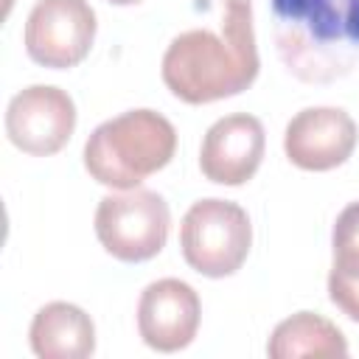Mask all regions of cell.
Segmentation results:
<instances>
[{
	"mask_svg": "<svg viewBox=\"0 0 359 359\" xmlns=\"http://www.w3.org/2000/svg\"><path fill=\"white\" fill-rule=\"evenodd\" d=\"M76 129L73 98L53 84H31L6 107L8 140L34 157H50L67 146Z\"/></svg>",
	"mask_w": 359,
	"mask_h": 359,
	"instance_id": "52a82bcc",
	"label": "cell"
},
{
	"mask_svg": "<svg viewBox=\"0 0 359 359\" xmlns=\"http://www.w3.org/2000/svg\"><path fill=\"white\" fill-rule=\"evenodd\" d=\"M283 67L306 84H331L359 65V0H272Z\"/></svg>",
	"mask_w": 359,
	"mask_h": 359,
	"instance_id": "6da1fadb",
	"label": "cell"
},
{
	"mask_svg": "<svg viewBox=\"0 0 359 359\" xmlns=\"http://www.w3.org/2000/svg\"><path fill=\"white\" fill-rule=\"evenodd\" d=\"M11 3H14V0H6V8H3V14H8V11H11Z\"/></svg>",
	"mask_w": 359,
	"mask_h": 359,
	"instance_id": "2e32d148",
	"label": "cell"
},
{
	"mask_svg": "<svg viewBox=\"0 0 359 359\" xmlns=\"http://www.w3.org/2000/svg\"><path fill=\"white\" fill-rule=\"evenodd\" d=\"M163 81L185 104H210L244 93L258 76L255 34L191 28L171 39L160 65Z\"/></svg>",
	"mask_w": 359,
	"mask_h": 359,
	"instance_id": "7a4b0ae2",
	"label": "cell"
},
{
	"mask_svg": "<svg viewBox=\"0 0 359 359\" xmlns=\"http://www.w3.org/2000/svg\"><path fill=\"white\" fill-rule=\"evenodd\" d=\"M168 227V202L149 188L107 194L95 208V236L101 247L123 264L154 258L165 247Z\"/></svg>",
	"mask_w": 359,
	"mask_h": 359,
	"instance_id": "5b68a950",
	"label": "cell"
},
{
	"mask_svg": "<svg viewBox=\"0 0 359 359\" xmlns=\"http://www.w3.org/2000/svg\"><path fill=\"white\" fill-rule=\"evenodd\" d=\"M252 247V224L241 205L230 199H199L180 224L185 264L205 278H227L241 269Z\"/></svg>",
	"mask_w": 359,
	"mask_h": 359,
	"instance_id": "277c9868",
	"label": "cell"
},
{
	"mask_svg": "<svg viewBox=\"0 0 359 359\" xmlns=\"http://www.w3.org/2000/svg\"><path fill=\"white\" fill-rule=\"evenodd\" d=\"M31 351L39 359H87L95 351V325L73 303H45L31 320Z\"/></svg>",
	"mask_w": 359,
	"mask_h": 359,
	"instance_id": "8fae6325",
	"label": "cell"
},
{
	"mask_svg": "<svg viewBox=\"0 0 359 359\" xmlns=\"http://www.w3.org/2000/svg\"><path fill=\"white\" fill-rule=\"evenodd\" d=\"M199 294L180 278H160L140 292L137 331L151 351L174 353L188 348L199 331Z\"/></svg>",
	"mask_w": 359,
	"mask_h": 359,
	"instance_id": "9c48e42d",
	"label": "cell"
},
{
	"mask_svg": "<svg viewBox=\"0 0 359 359\" xmlns=\"http://www.w3.org/2000/svg\"><path fill=\"white\" fill-rule=\"evenodd\" d=\"M227 14H252V0H222Z\"/></svg>",
	"mask_w": 359,
	"mask_h": 359,
	"instance_id": "5bb4252c",
	"label": "cell"
},
{
	"mask_svg": "<svg viewBox=\"0 0 359 359\" xmlns=\"http://www.w3.org/2000/svg\"><path fill=\"white\" fill-rule=\"evenodd\" d=\"M95 11L87 0H36L22 31L28 56L50 70L84 62L95 39Z\"/></svg>",
	"mask_w": 359,
	"mask_h": 359,
	"instance_id": "8992f818",
	"label": "cell"
},
{
	"mask_svg": "<svg viewBox=\"0 0 359 359\" xmlns=\"http://www.w3.org/2000/svg\"><path fill=\"white\" fill-rule=\"evenodd\" d=\"M331 247L328 297L348 320L359 323V202L339 210L331 230Z\"/></svg>",
	"mask_w": 359,
	"mask_h": 359,
	"instance_id": "7c38bea8",
	"label": "cell"
},
{
	"mask_svg": "<svg viewBox=\"0 0 359 359\" xmlns=\"http://www.w3.org/2000/svg\"><path fill=\"white\" fill-rule=\"evenodd\" d=\"M266 353L272 359L348 356V339L331 320L314 311H297L275 325L266 342Z\"/></svg>",
	"mask_w": 359,
	"mask_h": 359,
	"instance_id": "4fadbf2b",
	"label": "cell"
},
{
	"mask_svg": "<svg viewBox=\"0 0 359 359\" xmlns=\"http://www.w3.org/2000/svg\"><path fill=\"white\" fill-rule=\"evenodd\" d=\"M356 123L339 107H306L283 132V151L303 171H331L356 149Z\"/></svg>",
	"mask_w": 359,
	"mask_h": 359,
	"instance_id": "ba28073f",
	"label": "cell"
},
{
	"mask_svg": "<svg viewBox=\"0 0 359 359\" xmlns=\"http://www.w3.org/2000/svg\"><path fill=\"white\" fill-rule=\"evenodd\" d=\"M177 151L174 123L154 109H129L93 129L84 143L87 174L118 191L137 188Z\"/></svg>",
	"mask_w": 359,
	"mask_h": 359,
	"instance_id": "3957f363",
	"label": "cell"
},
{
	"mask_svg": "<svg viewBox=\"0 0 359 359\" xmlns=\"http://www.w3.org/2000/svg\"><path fill=\"white\" fill-rule=\"evenodd\" d=\"M266 149L264 123L255 115L233 112L219 118L202 137L199 168L216 185H244L255 177Z\"/></svg>",
	"mask_w": 359,
	"mask_h": 359,
	"instance_id": "30bf717a",
	"label": "cell"
},
{
	"mask_svg": "<svg viewBox=\"0 0 359 359\" xmlns=\"http://www.w3.org/2000/svg\"><path fill=\"white\" fill-rule=\"evenodd\" d=\"M107 3H112V6H135L140 0H107Z\"/></svg>",
	"mask_w": 359,
	"mask_h": 359,
	"instance_id": "9a60e30c",
	"label": "cell"
}]
</instances>
